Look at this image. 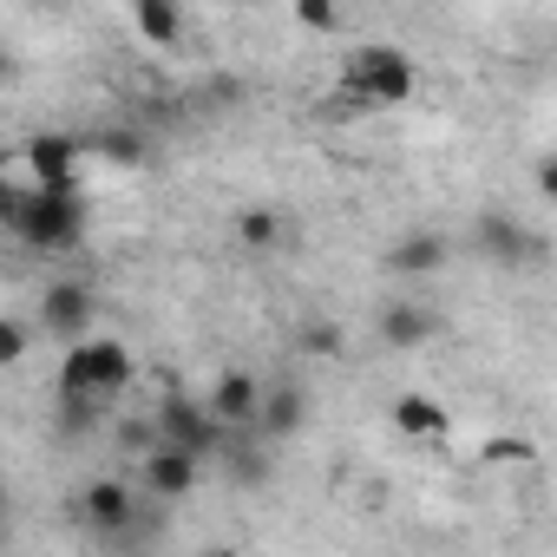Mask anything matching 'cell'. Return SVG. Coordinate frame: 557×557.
<instances>
[{
  "mask_svg": "<svg viewBox=\"0 0 557 557\" xmlns=\"http://www.w3.org/2000/svg\"><path fill=\"white\" fill-rule=\"evenodd\" d=\"M132 374H138V368H132V348H125V342H112V335L73 342L66 361H60V381H53V394H60V426H66V433L99 426L106 407L125 400Z\"/></svg>",
  "mask_w": 557,
  "mask_h": 557,
  "instance_id": "6da1fadb",
  "label": "cell"
},
{
  "mask_svg": "<svg viewBox=\"0 0 557 557\" xmlns=\"http://www.w3.org/2000/svg\"><path fill=\"white\" fill-rule=\"evenodd\" d=\"M0 223H8L14 243L40 249V256H66L86 243V197L79 190H53V184H8L0 190Z\"/></svg>",
  "mask_w": 557,
  "mask_h": 557,
  "instance_id": "7a4b0ae2",
  "label": "cell"
},
{
  "mask_svg": "<svg viewBox=\"0 0 557 557\" xmlns=\"http://www.w3.org/2000/svg\"><path fill=\"white\" fill-rule=\"evenodd\" d=\"M413 86H420V66H413V53L407 47H394V40H368V47H355L348 60H342V92H348V106H407L413 99Z\"/></svg>",
  "mask_w": 557,
  "mask_h": 557,
  "instance_id": "3957f363",
  "label": "cell"
},
{
  "mask_svg": "<svg viewBox=\"0 0 557 557\" xmlns=\"http://www.w3.org/2000/svg\"><path fill=\"white\" fill-rule=\"evenodd\" d=\"M151 433H158V440H171V446H190V453H203V459H223V446H230V433H236V426H223L210 400L164 394V400H158V426H151Z\"/></svg>",
  "mask_w": 557,
  "mask_h": 557,
  "instance_id": "277c9868",
  "label": "cell"
},
{
  "mask_svg": "<svg viewBox=\"0 0 557 557\" xmlns=\"http://www.w3.org/2000/svg\"><path fill=\"white\" fill-rule=\"evenodd\" d=\"M472 256H485V262H498V269H524V262L544 256V236L524 230V223L505 216V210H479V216H472Z\"/></svg>",
  "mask_w": 557,
  "mask_h": 557,
  "instance_id": "5b68a950",
  "label": "cell"
},
{
  "mask_svg": "<svg viewBox=\"0 0 557 557\" xmlns=\"http://www.w3.org/2000/svg\"><path fill=\"white\" fill-rule=\"evenodd\" d=\"M138 479H145V492H151V498L177 505V498H190V492H197V479H203V453L171 446V440H151V446H145V459H138Z\"/></svg>",
  "mask_w": 557,
  "mask_h": 557,
  "instance_id": "8992f818",
  "label": "cell"
},
{
  "mask_svg": "<svg viewBox=\"0 0 557 557\" xmlns=\"http://www.w3.org/2000/svg\"><path fill=\"white\" fill-rule=\"evenodd\" d=\"M92 315H99V296H92V283H47V296H40V329L60 342V348H73V342H86L92 335Z\"/></svg>",
  "mask_w": 557,
  "mask_h": 557,
  "instance_id": "52a82bcc",
  "label": "cell"
},
{
  "mask_svg": "<svg viewBox=\"0 0 557 557\" xmlns=\"http://www.w3.org/2000/svg\"><path fill=\"white\" fill-rule=\"evenodd\" d=\"M79 158H86V138H73V132H40V138H27L21 171H27L34 184L79 190Z\"/></svg>",
  "mask_w": 557,
  "mask_h": 557,
  "instance_id": "ba28073f",
  "label": "cell"
},
{
  "mask_svg": "<svg viewBox=\"0 0 557 557\" xmlns=\"http://www.w3.org/2000/svg\"><path fill=\"white\" fill-rule=\"evenodd\" d=\"M446 256H453V243H446L440 230H400V236L387 243V269L407 275V283H426V275H440Z\"/></svg>",
  "mask_w": 557,
  "mask_h": 557,
  "instance_id": "9c48e42d",
  "label": "cell"
},
{
  "mask_svg": "<svg viewBox=\"0 0 557 557\" xmlns=\"http://www.w3.org/2000/svg\"><path fill=\"white\" fill-rule=\"evenodd\" d=\"M433 335H440V315H433L420 296H400V302H387V309H381V348L413 355V348H426Z\"/></svg>",
  "mask_w": 557,
  "mask_h": 557,
  "instance_id": "30bf717a",
  "label": "cell"
},
{
  "mask_svg": "<svg viewBox=\"0 0 557 557\" xmlns=\"http://www.w3.org/2000/svg\"><path fill=\"white\" fill-rule=\"evenodd\" d=\"M210 407H216V420L223 426H256V413H262V381L256 374H243V368H230V374H216L210 381V394H203Z\"/></svg>",
  "mask_w": 557,
  "mask_h": 557,
  "instance_id": "8fae6325",
  "label": "cell"
},
{
  "mask_svg": "<svg viewBox=\"0 0 557 557\" xmlns=\"http://www.w3.org/2000/svg\"><path fill=\"white\" fill-rule=\"evenodd\" d=\"M309 420V394L296 381L283 387H262V413H256V440H296Z\"/></svg>",
  "mask_w": 557,
  "mask_h": 557,
  "instance_id": "7c38bea8",
  "label": "cell"
},
{
  "mask_svg": "<svg viewBox=\"0 0 557 557\" xmlns=\"http://www.w3.org/2000/svg\"><path fill=\"white\" fill-rule=\"evenodd\" d=\"M394 426H400L407 440H420V446H440V440L453 433V413H446V400H433V394H400V400H394Z\"/></svg>",
  "mask_w": 557,
  "mask_h": 557,
  "instance_id": "4fadbf2b",
  "label": "cell"
},
{
  "mask_svg": "<svg viewBox=\"0 0 557 557\" xmlns=\"http://www.w3.org/2000/svg\"><path fill=\"white\" fill-rule=\"evenodd\" d=\"M236 243H243L249 256L283 249V243H289V223H283V210H269V203H249V210H236Z\"/></svg>",
  "mask_w": 557,
  "mask_h": 557,
  "instance_id": "5bb4252c",
  "label": "cell"
},
{
  "mask_svg": "<svg viewBox=\"0 0 557 557\" xmlns=\"http://www.w3.org/2000/svg\"><path fill=\"white\" fill-rule=\"evenodd\" d=\"M132 21L151 47H177L184 40V0H132Z\"/></svg>",
  "mask_w": 557,
  "mask_h": 557,
  "instance_id": "9a60e30c",
  "label": "cell"
},
{
  "mask_svg": "<svg viewBox=\"0 0 557 557\" xmlns=\"http://www.w3.org/2000/svg\"><path fill=\"white\" fill-rule=\"evenodd\" d=\"M537 459V446L524 440V433H492L485 446H479V466H498V472H511V466H531Z\"/></svg>",
  "mask_w": 557,
  "mask_h": 557,
  "instance_id": "2e32d148",
  "label": "cell"
},
{
  "mask_svg": "<svg viewBox=\"0 0 557 557\" xmlns=\"http://www.w3.org/2000/svg\"><path fill=\"white\" fill-rule=\"evenodd\" d=\"M86 151H99V158H112V164H125V171H132V164H145V145H138L132 132H92V138H86Z\"/></svg>",
  "mask_w": 557,
  "mask_h": 557,
  "instance_id": "e0dca14e",
  "label": "cell"
},
{
  "mask_svg": "<svg viewBox=\"0 0 557 557\" xmlns=\"http://www.w3.org/2000/svg\"><path fill=\"white\" fill-rule=\"evenodd\" d=\"M302 348H309L315 361H342V355H348V335H342V322H309V329H302Z\"/></svg>",
  "mask_w": 557,
  "mask_h": 557,
  "instance_id": "ac0fdd59",
  "label": "cell"
},
{
  "mask_svg": "<svg viewBox=\"0 0 557 557\" xmlns=\"http://www.w3.org/2000/svg\"><path fill=\"white\" fill-rule=\"evenodd\" d=\"M296 21L309 34H335L342 27V8H335V0H296Z\"/></svg>",
  "mask_w": 557,
  "mask_h": 557,
  "instance_id": "d6986e66",
  "label": "cell"
},
{
  "mask_svg": "<svg viewBox=\"0 0 557 557\" xmlns=\"http://www.w3.org/2000/svg\"><path fill=\"white\" fill-rule=\"evenodd\" d=\"M0 361H27V322L21 315H8V322H0Z\"/></svg>",
  "mask_w": 557,
  "mask_h": 557,
  "instance_id": "ffe728a7",
  "label": "cell"
},
{
  "mask_svg": "<svg viewBox=\"0 0 557 557\" xmlns=\"http://www.w3.org/2000/svg\"><path fill=\"white\" fill-rule=\"evenodd\" d=\"M531 190H537L544 203H557V151H544V158H537V171H531Z\"/></svg>",
  "mask_w": 557,
  "mask_h": 557,
  "instance_id": "44dd1931",
  "label": "cell"
},
{
  "mask_svg": "<svg viewBox=\"0 0 557 557\" xmlns=\"http://www.w3.org/2000/svg\"><path fill=\"white\" fill-rule=\"evenodd\" d=\"M27 8H53V0H27Z\"/></svg>",
  "mask_w": 557,
  "mask_h": 557,
  "instance_id": "7402d4cb",
  "label": "cell"
},
{
  "mask_svg": "<svg viewBox=\"0 0 557 557\" xmlns=\"http://www.w3.org/2000/svg\"><path fill=\"white\" fill-rule=\"evenodd\" d=\"M236 8H256V0H236Z\"/></svg>",
  "mask_w": 557,
  "mask_h": 557,
  "instance_id": "603a6c76",
  "label": "cell"
},
{
  "mask_svg": "<svg viewBox=\"0 0 557 557\" xmlns=\"http://www.w3.org/2000/svg\"><path fill=\"white\" fill-rule=\"evenodd\" d=\"M381 8H394V0H381Z\"/></svg>",
  "mask_w": 557,
  "mask_h": 557,
  "instance_id": "cb8c5ba5",
  "label": "cell"
}]
</instances>
